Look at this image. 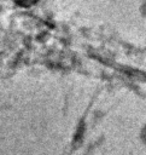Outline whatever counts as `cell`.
Here are the masks:
<instances>
[{"label": "cell", "instance_id": "cell-1", "mask_svg": "<svg viewBox=\"0 0 146 155\" xmlns=\"http://www.w3.org/2000/svg\"><path fill=\"white\" fill-rule=\"evenodd\" d=\"M16 4H18V5H21V6H31V5H34L37 0H13Z\"/></svg>", "mask_w": 146, "mask_h": 155}]
</instances>
